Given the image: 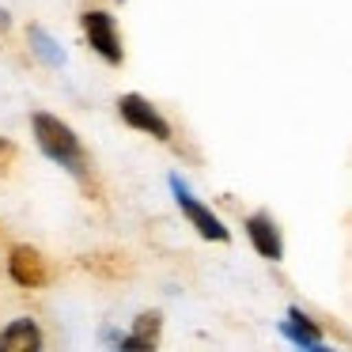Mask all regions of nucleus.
<instances>
[{"mask_svg":"<svg viewBox=\"0 0 352 352\" xmlns=\"http://www.w3.org/2000/svg\"><path fill=\"white\" fill-rule=\"evenodd\" d=\"M34 137H38L42 152H46L54 163H61L65 170H72V175H84L87 170L84 148H80L76 133H72L65 122H57V118H50V114H34Z\"/></svg>","mask_w":352,"mask_h":352,"instance_id":"1","label":"nucleus"},{"mask_svg":"<svg viewBox=\"0 0 352 352\" xmlns=\"http://www.w3.org/2000/svg\"><path fill=\"white\" fill-rule=\"evenodd\" d=\"M288 318H292V322L284 326V333H288L292 341H296V344H307V349H322V337H318V329H314L311 322L303 318V314H299V311H292Z\"/></svg>","mask_w":352,"mask_h":352,"instance_id":"8","label":"nucleus"},{"mask_svg":"<svg viewBox=\"0 0 352 352\" xmlns=\"http://www.w3.org/2000/svg\"><path fill=\"white\" fill-rule=\"evenodd\" d=\"M118 110H122V118L133 125V129L152 133L155 140H170V125L163 122L160 110H155L148 99H140V95H125V99L118 102Z\"/></svg>","mask_w":352,"mask_h":352,"instance_id":"2","label":"nucleus"},{"mask_svg":"<svg viewBox=\"0 0 352 352\" xmlns=\"http://www.w3.org/2000/svg\"><path fill=\"white\" fill-rule=\"evenodd\" d=\"M170 186H175V197H178V205H182V212H186V216H190V220H193V228H197V231H201V235H205V239H220V243H223V239H228V231H223V223L216 220V216L208 212V208L201 205V201L193 197V193L186 190V186L178 182V178H175V182H170Z\"/></svg>","mask_w":352,"mask_h":352,"instance_id":"4","label":"nucleus"},{"mask_svg":"<svg viewBox=\"0 0 352 352\" xmlns=\"http://www.w3.org/2000/svg\"><path fill=\"white\" fill-rule=\"evenodd\" d=\"M246 235H250L254 250L261 254V258H280V235H276V223L269 220V216H250L246 220Z\"/></svg>","mask_w":352,"mask_h":352,"instance_id":"6","label":"nucleus"},{"mask_svg":"<svg viewBox=\"0 0 352 352\" xmlns=\"http://www.w3.org/2000/svg\"><path fill=\"white\" fill-rule=\"evenodd\" d=\"M8 269H12V276H16V284H23V288L46 284V261H42V254L31 250V246H16Z\"/></svg>","mask_w":352,"mask_h":352,"instance_id":"5","label":"nucleus"},{"mask_svg":"<svg viewBox=\"0 0 352 352\" xmlns=\"http://www.w3.org/2000/svg\"><path fill=\"white\" fill-rule=\"evenodd\" d=\"M42 344V333L31 318H16L4 333H0V349L4 352H34Z\"/></svg>","mask_w":352,"mask_h":352,"instance_id":"7","label":"nucleus"},{"mask_svg":"<svg viewBox=\"0 0 352 352\" xmlns=\"http://www.w3.org/2000/svg\"><path fill=\"white\" fill-rule=\"evenodd\" d=\"M84 31H87V42L91 50H99L110 65L122 61V42H118V31H114V19L107 12H87L84 16Z\"/></svg>","mask_w":352,"mask_h":352,"instance_id":"3","label":"nucleus"}]
</instances>
